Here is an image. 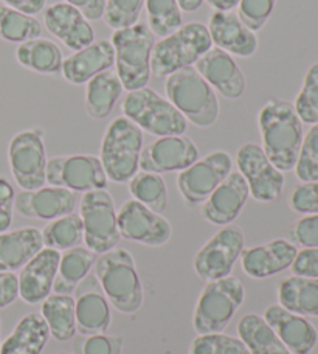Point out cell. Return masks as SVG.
<instances>
[{"instance_id":"obj_11","label":"cell","mask_w":318,"mask_h":354,"mask_svg":"<svg viewBox=\"0 0 318 354\" xmlns=\"http://www.w3.org/2000/svg\"><path fill=\"white\" fill-rule=\"evenodd\" d=\"M8 163L12 179L22 189H37L47 183V151L39 128L24 129L8 145Z\"/></svg>"},{"instance_id":"obj_31","label":"cell","mask_w":318,"mask_h":354,"mask_svg":"<svg viewBox=\"0 0 318 354\" xmlns=\"http://www.w3.org/2000/svg\"><path fill=\"white\" fill-rule=\"evenodd\" d=\"M15 55L19 64L30 72L50 77L61 73L64 61L61 48L46 37H36L19 44Z\"/></svg>"},{"instance_id":"obj_20","label":"cell","mask_w":318,"mask_h":354,"mask_svg":"<svg viewBox=\"0 0 318 354\" xmlns=\"http://www.w3.org/2000/svg\"><path fill=\"white\" fill-rule=\"evenodd\" d=\"M207 28L213 47L224 50L233 58H252L258 52L256 33L247 28L234 11H214Z\"/></svg>"},{"instance_id":"obj_7","label":"cell","mask_w":318,"mask_h":354,"mask_svg":"<svg viewBox=\"0 0 318 354\" xmlns=\"http://www.w3.org/2000/svg\"><path fill=\"white\" fill-rule=\"evenodd\" d=\"M122 111L123 115L143 132L156 137L183 136L188 128L185 117L171 104V101L148 86L127 92Z\"/></svg>"},{"instance_id":"obj_23","label":"cell","mask_w":318,"mask_h":354,"mask_svg":"<svg viewBox=\"0 0 318 354\" xmlns=\"http://www.w3.org/2000/svg\"><path fill=\"white\" fill-rule=\"evenodd\" d=\"M263 317L290 354H310L317 346V328L303 315L275 303L265 308Z\"/></svg>"},{"instance_id":"obj_8","label":"cell","mask_w":318,"mask_h":354,"mask_svg":"<svg viewBox=\"0 0 318 354\" xmlns=\"http://www.w3.org/2000/svg\"><path fill=\"white\" fill-rule=\"evenodd\" d=\"M244 300L245 288L236 277L228 275L207 283L194 308V331L197 334L224 333Z\"/></svg>"},{"instance_id":"obj_29","label":"cell","mask_w":318,"mask_h":354,"mask_svg":"<svg viewBox=\"0 0 318 354\" xmlns=\"http://www.w3.org/2000/svg\"><path fill=\"white\" fill-rule=\"evenodd\" d=\"M278 303L303 317L318 319V278L292 275L279 283Z\"/></svg>"},{"instance_id":"obj_14","label":"cell","mask_w":318,"mask_h":354,"mask_svg":"<svg viewBox=\"0 0 318 354\" xmlns=\"http://www.w3.org/2000/svg\"><path fill=\"white\" fill-rule=\"evenodd\" d=\"M236 167L249 185L250 198L263 204L279 199L284 188V173L267 159L258 143H244L236 153Z\"/></svg>"},{"instance_id":"obj_12","label":"cell","mask_w":318,"mask_h":354,"mask_svg":"<svg viewBox=\"0 0 318 354\" xmlns=\"http://www.w3.org/2000/svg\"><path fill=\"white\" fill-rule=\"evenodd\" d=\"M46 180L48 185L67 188L73 193L106 189L109 182L100 157L92 154L52 157L47 160Z\"/></svg>"},{"instance_id":"obj_22","label":"cell","mask_w":318,"mask_h":354,"mask_svg":"<svg viewBox=\"0 0 318 354\" xmlns=\"http://www.w3.org/2000/svg\"><path fill=\"white\" fill-rule=\"evenodd\" d=\"M297 254L298 248H295L289 239L277 238L264 244L244 249L239 260L247 277L254 278V280H264V278L290 269Z\"/></svg>"},{"instance_id":"obj_32","label":"cell","mask_w":318,"mask_h":354,"mask_svg":"<svg viewBox=\"0 0 318 354\" xmlns=\"http://www.w3.org/2000/svg\"><path fill=\"white\" fill-rule=\"evenodd\" d=\"M236 330L238 337L245 344L250 354H290L263 315L254 313L243 315Z\"/></svg>"},{"instance_id":"obj_5","label":"cell","mask_w":318,"mask_h":354,"mask_svg":"<svg viewBox=\"0 0 318 354\" xmlns=\"http://www.w3.org/2000/svg\"><path fill=\"white\" fill-rule=\"evenodd\" d=\"M212 47L207 25L200 22L183 24L174 33L154 44L151 72L158 78H167L183 67L194 66Z\"/></svg>"},{"instance_id":"obj_44","label":"cell","mask_w":318,"mask_h":354,"mask_svg":"<svg viewBox=\"0 0 318 354\" xmlns=\"http://www.w3.org/2000/svg\"><path fill=\"white\" fill-rule=\"evenodd\" d=\"M286 239H289L295 248H318V214H303L289 227Z\"/></svg>"},{"instance_id":"obj_21","label":"cell","mask_w":318,"mask_h":354,"mask_svg":"<svg viewBox=\"0 0 318 354\" xmlns=\"http://www.w3.org/2000/svg\"><path fill=\"white\" fill-rule=\"evenodd\" d=\"M76 196L62 187H41L24 189L15 198V210L24 218L53 221L75 212Z\"/></svg>"},{"instance_id":"obj_50","label":"cell","mask_w":318,"mask_h":354,"mask_svg":"<svg viewBox=\"0 0 318 354\" xmlns=\"http://www.w3.org/2000/svg\"><path fill=\"white\" fill-rule=\"evenodd\" d=\"M64 2L75 6L76 10L81 11V15L84 16L88 22L103 19L106 0H64Z\"/></svg>"},{"instance_id":"obj_52","label":"cell","mask_w":318,"mask_h":354,"mask_svg":"<svg viewBox=\"0 0 318 354\" xmlns=\"http://www.w3.org/2000/svg\"><path fill=\"white\" fill-rule=\"evenodd\" d=\"M214 11H233L236 8L239 0H205Z\"/></svg>"},{"instance_id":"obj_53","label":"cell","mask_w":318,"mask_h":354,"mask_svg":"<svg viewBox=\"0 0 318 354\" xmlns=\"http://www.w3.org/2000/svg\"><path fill=\"white\" fill-rule=\"evenodd\" d=\"M183 12H194L202 6L203 0H177Z\"/></svg>"},{"instance_id":"obj_54","label":"cell","mask_w":318,"mask_h":354,"mask_svg":"<svg viewBox=\"0 0 318 354\" xmlns=\"http://www.w3.org/2000/svg\"><path fill=\"white\" fill-rule=\"evenodd\" d=\"M0 333H2V322H0ZM0 346H2V339H0Z\"/></svg>"},{"instance_id":"obj_13","label":"cell","mask_w":318,"mask_h":354,"mask_svg":"<svg viewBox=\"0 0 318 354\" xmlns=\"http://www.w3.org/2000/svg\"><path fill=\"white\" fill-rule=\"evenodd\" d=\"M232 171V156L222 149L213 151L179 173L177 189L188 205H202Z\"/></svg>"},{"instance_id":"obj_15","label":"cell","mask_w":318,"mask_h":354,"mask_svg":"<svg viewBox=\"0 0 318 354\" xmlns=\"http://www.w3.org/2000/svg\"><path fill=\"white\" fill-rule=\"evenodd\" d=\"M120 236L148 248H160L173 236V227L162 213L152 212L135 199L126 201L117 212Z\"/></svg>"},{"instance_id":"obj_38","label":"cell","mask_w":318,"mask_h":354,"mask_svg":"<svg viewBox=\"0 0 318 354\" xmlns=\"http://www.w3.org/2000/svg\"><path fill=\"white\" fill-rule=\"evenodd\" d=\"M148 28L154 36L167 37L183 25L182 8L177 0H146Z\"/></svg>"},{"instance_id":"obj_35","label":"cell","mask_w":318,"mask_h":354,"mask_svg":"<svg viewBox=\"0 0 318 354\" xmlns=\"http://www.w3.org/2000/svg\"><path fill=\"white\" fill-rule=\"evenodd\" d=\"M41 233L44 245L58 252H66L68 249L76 248L84 239V229H82L81 216L75 212L58 219L50 221L41 230Z\"/></svg>"},{"instance_id":"obj_4","label":"cell","mask_w":318,"mask_h":354,"mask_svg":"<svg viewBox=\"0 0 318 354\" xmlns=\"http://www.w3.org/2000/svg\"><path fill=\"white\" fill-rule=\"evenodd\" d=\"M143 131L124 115L113 118L101 140L100 160L107 179L115 183L129 182L140 169Z\"/></svg>"},{"instance_id":"obj_28","label":"cell","mask_w":318,"mask_h":354,"mask_svg":"<svg viewBox=\"0 0 318 354\" xmlns=\"http://www.w3.org/2000/svg\"><path fill=\"white\" fill-rule=\"evenodd\" d=\"M50 339V330L41 313H30L17 322L6 337L0 354H42Z\"/></svg>"},{"instance_id":"obj_51","label":"cell","mask_w":318,"mask_h":354,"mask_svg":"<svg viewBox=\"0 0 318 354\" xmlns=\"http://www.w3.org/2000/svg\"><path fill=\"white\" fill-rule=\"evenodd\" d=\"M0 2L5 6H10V8L22 11L25 15L36 16L46 10L47 0H0Z\"/></svg>"},{"instance_id":"obj_39","label":"cell","mask_w":318,"mask_h":354,"mask_svg":"<svg viewBox=\"0 0 318 354\" xmlns=\"http://www.w3.org/2000/svg\"><path fill=\"white\" fill-rule=\"evenodd\" d=\"M292 104L301 123H318V61L304 73L303 84Z\"/></svg>"},{"instance_id":"obj_47","label":"cell","mask_w":318,"mask_h":354,"mask_svg":"<svg viewBox=\"0 0 318 354\" xmlns=\"http://www.w3.org/2000/svg\"><path fill=\"white\" fill-rule=\"evenodd\" d=\"M15 188L0 176V233L10 230L12 224V213H15Z\"/></svg>"},{"instance_id":"obj_55","label":"cell","mask_w":318,"mask_h":354,"mask_svg":"<svg viewBox=\"0 0 318 354\" xmlns=\"http://www.w3.org/2000/svg\"><path fill=\"white\" fill-rule=\"evenodd\" d=\"M56 354H72V353H67V351H61V353H56Z\"/></svg>"},{"instance_id":"obj_6","label":"cell","mask_w":318,"mask_h":354,"mask_svg":"<svg viewBox=\"0 0 318 354\" xmlns=\"http://www.w3.org/2000/svg\"><path fill=\"white\" fill-rule=\"evenodd\" d=\"M112 46L115 50L117 75L124 91L132 92L146 87L151 80V56L156 36L146 24L115 30L112 35Z\"/></svg>"},{"instance_id":"obj_9","label":"cell","mask_w":318,"mask_h":354,"mask_svg":"<svg viewBox=\"0 0 318 354\" xmlns=\"http://www.w3.org/2000/svg\"><path fill=\"white\" fill-rule=\"evenodd\" d=\"M80 216L84 229L86 248L101 255L115 249L120 243L117 208L112 194L106 189L84 193L80 204Z\"/></svg>"},{"instance_id":"obj_2","label":"cell","mask_w":318,"mask_h":354,"mask_svg":"<svg viewBox=\"0 0 318 354\" xmlns=\"http://www.w3.org/2000/svg\"><path fill=\"white\" fill-rule=\"evenodd\" d=\"M95 277L111 305L122 314H135L143 305L144 294L132 255L126 249L101 254L93 264Z\"/></svg>"},{"instance_id":"obj_18","label":"cell","mask_w":318,"mask_h":354,"mask_svg":"<svg viewBox=\"0 0 318 354\" xmlns=\"http://www.w3.org/2000/svg\"><path fill=\"white\" fill-rule=\"evenodd\" d=\"M194 68L221 97L239 100L245 93L247 81L244 73L236 59L224 50L212 47L196 62Z\"/></svg>"},{"instance_id":"obj_49","label":"cell","mask_w":318,"mask_h":354,"mask_svg":"<svg viewBox=\"0 0 318 354\" xmlns=\"http://www.w3.org/2000/svg\"><path fill=\"white\" fill-rule=\"evenodd\" d=\"M19 299V281L15 272H0V309L8 308Z\"/></svg>"},{"instance_id":"obj_40","label":"cell","mask_w":318,"mask_h":354,"mask_svg":"<svg viewBox=\"0 0 318 354\" xmlns=\"http://www.w3.org/2000/svg\"><path fill=\"white\" fill-rule=\"evenodd\" d=\"M188 354H250L239 337L224 333L199 334L189 344Z\"/></svg>"},{"instance_id":"obj_37","label":"cell","mask_w":318,"mask_h":354,"mask_svg":"<svg viewBox=\"0 0 318 354\" xmlns=\"http://www.w3.org/2000/svg\"><path fill=\"white\" fill-rule=\"evenodd\" d=\"M42 35V24L35 16L0 5V39L22 44Z\"/></svg>"},{"instance_id":"obj_46","label":"cell","mask_w":318,"mask_h":354,"mask_svg":"<svg viewBox=\"0 0 318 354\" xmlns=\"http://www.w3.org/2000/svg\"><path fill=\"white\" fill-rule=\"evenodd\" d=\"M81 354H122L123 337L115 334H93L81 344Z\"/></svg>"},{"instance_id":"obj_26","label":"cell","mask_w":318,"mask_h":354,"mask_svg":"<svg viewBox=\"0 0 318 354\" xmlns=\"http://www.w3.org/2000/svg\"><path fill=\"white\" fill-rule=\"evenodd\" d=\"M113 66H115V50L112 42L100 39L64 58L61 75L68 84L82 86L98 73L111 71Z\"/></svg>"},{"instance_id":"obj_42","label":"cell","mask_w":318,"mask_h":354,"mask_svg":"<svg viewBox=\"0 0 318 354\" xmlns=\"http://www.w3.org/2000/svg\"><path fill=\"white\" fill-rule=\"evenodd\" d=\"M146 0H106L103 21L112 30H122L138 24Z\"/></svg>"},{"instance_id":"obj_43","label":"cell","mask_w":318,"mask_h":354,"mask_svg":"<svg viewBox=\"0 0 318 354\" xmlns=\"http://www.w3.org/2000/svg\"><path fill=\"white\" fill-rule=\"evenodd\" d=\"M275 5L277 0H239L236 15L247 28L258 33L265 27Z\"/></svg>"},{"instance_id":"obj_45","label":"cell","mask_w":318,"mask_h":354,"mask_svg":"<svg viewBox=\"0 0 318 354\" xmlns=\"http://www.w3.org/2000/svg\"><path fill=\"white\" fill-rule=\"evenodd\" d=\"M289 207L300 214H318V180L301 182L292 189Z\"/></svg>"},{"instance_id":"obj_17","label":"cell","mask_w":318,"mask_h":354,"mask_svg":"<svg viewBox=\"0 0 318 354\" xmlns=\"http://www.w3.org/2000/svg\"><path fill=\"white\" fill-rule=\"evenodd\" d=\"M76 333L93 336L109 330L112 314L109 300L95 274H88L73 290Z\"/></svg>"},{"instance_id":"obj_36","label":"cell","mask_w":318,"mask_h":354,"mask_svg":"<svg viewBox=\"0 0 318 354\" xmlns=\"http://www.w3.org/2000/svg\"><path fill=\"white\" fill-rule=\"evenodd\" d=\"M132 199L156 213H163L168 207V188L162 174L138 171L127 182Z\"/></svg>"},{"instance_id":"obj_3","label":"cell","mask_w":318,"mask_h":354,"mask_svg":"<svg viewBox=\"0 0 318 354\" xmlns=\"http://www.w3.org/2000/svg\"><path fill=\"white\" fill-rule=\"evenodd\" d=\"M165 93L171 104L196 128L207 129L218 122L221 112L218 93L194 66L183 67L167 77Z\"/></svg>"},{"instance_id":"obj_41","label":"cell","mask_w":318,"mask_h":354,"mask_svg":"<svg viewBox=\"0 0 318 354\" xmlns=\"http://www.w3.org/2000/svg\"><path fill=\"white\" fill-rule=\"evenodd\" d=\"M294 171L300 182L318 180V123L304 134Z\"/></svg>"},{"instance_id":"obj_34","label":"cell","mask_w":318,"mask_h":354,"mask_svg":"<svg viewBox=\"0 0 318 354\" xmlns=\"http://www.w3.org/2000/svg\"><path fill=\"white\" fill-rule=\"evenodd\" d=\"M41 315L48 326L50 337L58 342H67L75 337L76 317L72 294H50L42 301Z\"/></svg>"},{"instance_id":"obj_10","label":"cell","mask_w":318,"mask_h":354,"mask_svg":"<svg viewBox=\"0 0 318 354\" xmlns=\"http://www.w3.org/2000/svg\"><path fill=\"white\" fill-rule=\"evenodd\" d=\"M245 249L244 232L236 224L224 225L196 252L193 268L202 281L209 283L232 275Z\"/></svg>"},{"instance_id":"obj_25","label":"cell","mask_w":318,"mask_h":354,"mask_svg":"<svg viewBox=\"0 0 318 354\" xmlns=\"http://www.w3.org/2000/svg\"><path fill=\"white\" fill-rule=\"evenodd\" d=\"M44 24L50 33L73 52L86 48L95 41L91 22L81 15V11L66 2L47 6L44 12Z\"/></svg>"},{"instance_id":"obj_33","label":"cell","mask_w":318,"mask_h":354,"mask_svg":"<svg viewBox=\"0 0 318 354\" xmlns=\"http://www.w3.org/2000/svg\"><path fill=\"white\" fill-rule=\"evenodd\" d=\"M97 254L84 245H76L61 254L58 274L53 283L55 294H72L75 288L91 274Z\"/></svg>"},{"instance_id":"obj_48","label":"cell","mask_w":318,"mask_h":354,"mask_svg":"<svg viewBox=\"0 0 318 354\" xmlns=\"http://www.w3.org/2000/svg\"><path fill=\"white\" fill-rule=\"evenodd\" d=\"M290 270L297 277L318 278V248L298 250Z\"/></svg>"},{"instance_id":"obj_19","label":"cell","mask_w":318,"mask_h":354,"mask_svg":"<svg viewBox=\"0 0 318 354\" xmlns=\"http://www.w3.org/2000/svg\"><path fill=\"white\" fill-rule=\"evenodd\" d=\"M250 198L249 185L239 171H232L200 207L203 221L224 227L233 224Z\"/></svg>"},{"instance_id":"obj_27","label":"cell","mask_w":318,"mask_h":354,"mask_svg":"<svg viewBox=\"0 0 318 354\" xmlns=\"http://www.w3.org/2000/svg\"><path fill=\"white\" fill-rule=\"evenodd\" d=\"M42 249V233L36 227H21L0 233V272L22 269Z\"/></svg>"},{"instance_id":"obj_1","label":"cell","mask_w":318,"mask_h":354,"mask_svg":"<svg viewBox=\"0 0 318 354\" xmlns=\"http://www.w3.org/2000/svg\"><path fill=\"white\" fill-rule=\"evenodd\" d=\"M258 128L263 151L279 171H292L304 137L303 123L290 101L272 98L261 107Z\"/></svg>"},{"instance_id":"obj_30","label":"cell","mask_w":318,"mask_h":354,"mask_svg":"<svg viewBox=\"0 0 318 354\" xmlns=\"http://www.w3.org/2000/svg\"><path fill=\"white\" fill-rule=\"evenodd\" d=\"M124 87L117 72L106 71L86 83V112L93 120H104L122 98Z\"/></svg>"},{"instance_id":"obj_16","label":"cell","mask_w":318,"mask_h":354,"mask_svg":"<svg viewBox=\"0 0 318 354\" xmlns=\"http://www.w3.org/2000/svg\"><path fill=\"white\" fill-rule=\"evenodd\" d=\"M199 159L196 143L185 134L158 137L140 154V169L148 173H180Z\"/></svg>"},{"instance_id":"obj_24","label":"cell","mask_w":318,"mask_h":354,"mask_svg":"<svg viewBox=\"0 0 318 354\" xmlns=\"http://www.w3.org/2000/svg\"><path fill=\"white\" fill-rule=\"evenodd\" d=\"M59 260L61 252L44 248L21 269L17 275L19 297L27 305H39L52 294Z\"/></svg>"}]
</instances>
